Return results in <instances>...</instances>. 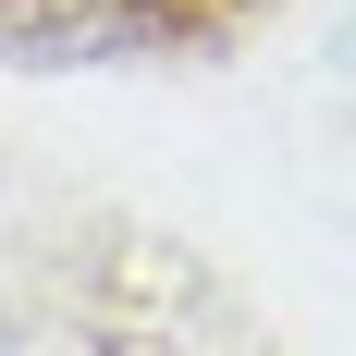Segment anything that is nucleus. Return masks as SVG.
Here are the masks:
<instances>
[{
  "label": "nucleus",
  "mask_w": 356,
  "mask_h": 356,
  "mask_svg": "<svg viewBox=\"0 0 356 356\" xmlns=\"http://www.w3.org/2000/svg\"><path fill=\"white\" fill-rule=\"evenodd\" d=\"M184 25V0H0V62L74 74V62H136Z\"/></svg>",
  "instance_id": "obj_1"
}]
</instances>
